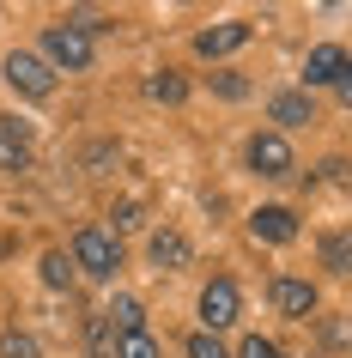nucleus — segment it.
I'll use <instances>...</instances> for the list:
<instances>
[{"mask_svg": "<svg viewBox=\"0 0 352 358\" xmlns=\"http://www.w3.org/2000/svg\"><path fill=\"white\" fill-rule=\"evenodd\" d=\"M304 85H346V49L340 43H316L304 61Z\"/></svg>", "mask_w": 352, "mask_h": 358, "instance_id": "0eeeda50", "label": "nucleus"}, {"mask_svg": "<svg viewBox=\"0 0 352 358\" xmlns=\"http://www.w3.org/2000/svg\"><path fill=\"white\" fill-rule=\"evenodd\" d=\"M43 61H49V73H85L97 61V43L85 37L73 19H61V24L43 31Z\"/></svg>", "mask_w": 352, "mask_h": 358, "instance_id": "f257e3e1", "label": "nucleus"}, {"mask_svg": "<svg viewBox=\"0 0 352 358\" xmlns=\"http://www.w3.org/2000/svg\"><path fill=\"white\" fill-rule=\"evenodd\" d=\"M249 37H255V24H243V19H231V24H206L201 37H195V55H201V61L237 55V49H243Z\"/></svg>", "mask_w": 352, "mask_h": 358, "instance_id": "39448f33", "label": "nucleus"}, {"mask_svg": "<svg viewBox=\"0 0 352 358\" xmlns=\"http://www.w3.org/2000/svg\"><path fill=\"white\" fill-rule=\"evenodd\" d=\"M219 92H225V97H249V85H243L237 73H219Z\"/></svg>", "mask_w": 352, "mask_h": 358, "instance_id": "5701e85b", "label": "nucleus"}, {"mask_svg": "<svg viewBox=\"0 0 352 358\" xmlns=\"http://www.w3.org/2000/svg\"><path fill=\"white\" fill-rule=\"evenodd\" d=\"M43 285H49V292H67V285H73V262H67V249H49V255H43Z\"/></svg>", "mask_w": 352, "mask_h": 358, "instance_id": "2eb2a0df", "label": "nucleus"}, {"mask_svg": "<svg viewBox=\"0 0 352 358\" xmlns=\"http://www.w3.org/2000/svg\"><path fill=\"white\" fill-rule=\"evenodd\" d=\"M249 170H261V176H292V146H286V134H255L249 140Z\"/></svg>", "mask_w": 352, "mask_h": 358, "instance_id": "423d86ee", "label": "nucleus"}, {"mask_svg": "<svg viewBox=\"0 0 352 358\" xmlns=\"http://www.w3.org/2000/svg\"><path fill=\"white\" fill-rule=\"evenodd\" d=\"M0 170H6V176L31 170V134H24V122H13V115H0Z\"/></svg>", "mask_w": 352, "mask_h": 358, "instance_id": "1a4fd4ad", "label": "nucleus"}, {"mask_svg": "<svg viewBox=\"0 0 352 358\" xmlns=\"http://www.w3.org/2000/svg\"><path fill=\"white\" fill-rule=\"evenodd\" d=\"M188 358H231V352H225L219 334H206V328H201V334H188Z\"/></svg>", "mask_w": 352, "mask_h": 358, "instance_id": "6ab92c4d", "label": "nucleus"}, {"mask_svg": "<svg viewBox=\"0 0 352 358\" xmlns=\"http://www.w3.org/2000/svg\"><path fill=\"white\" fill-rule=\"evenodd\" d=\"M267 298H274L279 316H292V322H310V316H316V285H310V280H292V273H279V280L267 285Z\"/></svg>", "mask_w": 352, "mask_h": 358, "instance_id": "20e7f679", "label": "nucleus"}, {"mask_svg": "<svg viewBox=\"0 0 352 358\" xmlns=\"http://www.w3.org/2000/svg\"><path fill=\"white\" fill-rule=\"evenodd\" d=\"M237 358H286V352H279L274 340H261V334H249V340H243V346H237Z\"/></svg>", "mask_w": 352, "mask_h": 358, "instance_id": "412c9836", "label": "nucleus"}, {"mask_svg": "<svg viewBox=\"0 0 352 358\" xmlns=\"http://www.w3.org/2000/svg\"><path fill=\"white\" fill-rule=\"evenodd\" d=\"M104 328H110L115 340H122V334H146V310H140V298H115L110 310H104Z\"/></svg>", "mask_w": 352, "mask_h": 358, "instance_id": "ddd939ff", "label": "nucleus"}, {"mask_svg": "<svg viewBox=\"0 0 352 358\" xmlns=\"http://www.w3.org/2000/svg\"><path fill=\"white\" fill-rule=\"evenodd\" d=\"M85 346H92L97 358H104V352H115V340H110V328H104V316H92V328H85Z\"/></svg>", "mask_w": 352, "mask_h": 358, "instance_id": "aec40b11", "label": "nucleus"}, {"mask_svg": "<svg viewBox=\"0 0 352 358\" xmlns=\"http://www.w3.org/2000/svg\"><path fill=\"white\" fill-rule=\"evenodd\" d=\"M115 358H164V352H158V340H152V334H122V340H115Z\"/></svg>", "mask_w": 352, "mask_h": 358, "instance_id": "f3484780", "label": "nucleus"}, {"mask_svg": "<svg viewBox=\"0 0 352 358\" xmlns=\"http://www.w3.org/2000/svg\"><path fill=\"white\" fill-rule=\"evenodd\" d=\"M0 73H6V85H13V92H24V97H49V92H55L49 61L31 55V49H13V55L0 61Z\"/></svg>", "mask_w": 352, "mask_h": 358, "instance_id": "7ed1b4c3", "label": "nucleus"}, {"mask_svg": "<svg viewBox=\"0 0 352 358\" xmlns=\"http://www.w3.org/2000/svg\"><path fill=\"white\" fill-rule=\"evenodd\" d=\"M146 97H152V103H183V97H188V79L183 73H152L146 79Z\"/></svg>", "mask_w": 352, "mask_h": 358, "instance_id": "4468645a", "label": "nucleus"}, {"mask_svg": "<svg viewBox=\"0 0 352 358\" xmlns=\"http://www.w3.org/2000/svg\"><path fill=\"white\" fill-rule=\"evenodd\" d=\"M110 219H115V231H134V225H140V207H134V201H128V207H115ZM115 231H110V237H115Z\"/></svg>", "mask_w": 352, "mask_h": 358, "instance_id": "4be33fe9", "label": "nucleus"}, {"mask_svg": "<svg viewBox=\"0 0 352 358\" xmlns=\"http://www.w3.org/2000/svg\"><path fill=\"white\" fill-rule=\"evenodd\" d=\"M201 322H206V334H219V328L237 322V285H231V280H213L201 292Z\"/></svg>", "mask_w": 352, "mask_h": 358, "instance_id": "6e6552de", "label": "nucleus"}, {"mask_svg": "<svg viewBox=\"0 0 352 358\" xmlns=\"http://www.w3.org/2000/svg\"><path fill=\"white\" fill-rule=\"evenodd\" d=\"M67 262H73L79 273H92V280H115V267H122V237H110L104 225H85V231H73Z\"/></svg>", "mask_w": 352, "mask_h": 358, "instance_id": "f03ea898", "label": "nucleus"}, {"mask_svg": "<svg viewBox=\"0 0 352 358\" xmlns=\"http://www.w3.org/2000/svg\"><path fill=\"white\" fill-rule=\"evenodd\" d=\"M267 115H274L279 128H304V122H316V103H310V92H274L267 97Z\"/></svg>", "mask_w": 352, "mask_h": 358, "instance_id": "9b49d317", "label": "nucleus"}, {"mask_svg": "<svg viewBox=\"0 0 352 358\" xmlns=\"http://www.w3.org/2000/svg\"><path fill=\"white\" fill-rule=\"evenodd\" d=\"M146 255H152V267H158V273H176V267H188V255H195V249H188L183 231H152Z\"/></svg>", "mask_w": 352, "mask_h": 358, "instance_id": "9d476101", "label": "nucleus"}, {"mask_svg": "<svg viewBox=\"0 0 352 358\" xmlns=\"http://www.w3.org/2000/svg\"><path fill=\"white\" fill-rule=\"evenodd\" d=\"M322 262H328V273H352V249H346V231H328V237H322Z\"/></svg>", "mask_w": 352, "mask_h": 358, "instance_id": "dca6fc26", "label": "nucleus"}, {"mask_svg": "<svg viewBox=\"0 0 352 358\" xmlns=\"http://www.w3.org/2000/svg\"><path fill=\"white\" fill-rule=\"evenodd\" d=\"M0 358H43V352H37V340H31V334L6 328V334H0Z\"/></svg>", "mask_w": 352, "mask_h": 358, "instance_id": "a211bd4d", "label": "nucleus"}, {"mask_svg": "<svg viewBox=\"0 0 352 358\" xmlns=\"http://www.w3.org/2000/svg\"><path fill=\"white\" fill-rule=\"evenodd\" d=\"M249 231H255L261 243H292L297 219H292V207H261V213H249Z\"/></svg>", "mask_w": 352, "mask_h": 358, "instance_id": "f8f14e48", "label": "nucleus"}]
</instances>
